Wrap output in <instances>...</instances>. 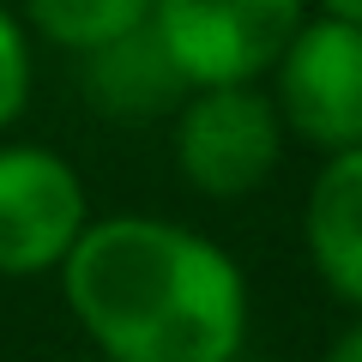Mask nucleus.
<instances>
[{"label":"nucleus","mask_w":362,"mask_h":362,"mask_svg":"<svg viewBox=\"0 0 362 362\" xmlns=\"http://www.w3.org/2000/svg\"><path fill=\"white\" fill-rule=\"evenodd\" d=\"M54 278L103 362H235L247 344L242 266L175 218H90Z\"/></svg>","instance_id":"f257e3e1"},{"label":"nucleus","mask_w":362,"mask_h":362,"mask_svg":"<svg viewBox=\"0 0 362 362\" xmlns=\"http://www.w3.org/2000/svg\"><path fill=\"white\" fill-rule=\"evenodd\" d=\"M169 121H175L169 127L175 169L206 199L259 194L290 139L284 121H278V103H272V90H259V78L254 85H194Z\"/></svg>","instance_id":"f03ea898"},{"label":"nucleus","mask_w":362,"mask_h":362,"mask_svg":"<svg viewBox=\"0 0 362 362\" xmlns=\"http://www.w3.org/2000/svg\"><path fill=\"white\" fill-rule=\"evenodd\" d=\"M272 103L290 139L314 151L362 145V25L338 13H308L284 54L272 61Z\"/></svg>","instance_id":"7ed1b4c3"},{"label":"nucleus","mask_w":362,"mask_h":362,"mask_svg":"<svg viewBox=\"0 0 362 362\" xmlns=\"http://www.w3.org/2000/svg\"><path fill=\"white\" fill-rule=\"evenodd\" d=\"M308 0H151V30L187 85H254L272 73Z\"/></svg>","instance_id":"20e7f679"},{"label":"nucleus","mask_w":362,"mask_h":362,"mask_svg":"<svg viewBox=\"0 0 362 362\" xmlns=\"http://www.w3.org/2000/svg\"><path fill=\"white\" fill-rule=\"evenodd\" d=\"M90 223L78 169L49 145H0V278H49Z\"/></svg>","instance_id":"39448f33"},{"label":"nucleus","mask_w":362,"mask_h":362,"mask_svg":"<svg viewBox=\"0 0 362 362\" xmlns=\"http://www.w3.org/2000/svg\"><path fill=\"white\" fill-rule=\"evenodd\" d=\"M302 247L308 266L344 308L362 314V145L332 151L320 163L302 206Z\"/></svg>","instance_id":"423d86ee"},{"label":"nucleus","mask_w":362,"mask_h":362,"mask_svg":"<svg viewBox=\"0 0 362 362\" xmlns=\"http://www.w3.org/2000/svg\"><path fill=\"white\" fill-rule=\"evenodd\" d=\"M85 61V97L97 115L109 121H157V115H175V103L187 97V78H181V66L169 61V49L157 42L151 18L133 30H121V37L97 42V49L78 54Z\"/></svg>","instance_id":"0eeeda50"},{"label":"nucleus","mask_w":362,"mask_h":362,"mask_svg":"<svg viewBox=\"0 0 362 362\" xmlns=\"http://www.w3.org/2000/svg\"><path fill=\"white\" fill-rule=\"evenodd\" d=\"M145 18H151V0H25V25L66 54H85Z\"/></svg>","instance_id":"6e6552de"},{"label":"nucleus","mask_w":362,"mask_h":362,"mask_svg":"<svg viewBox=\"0 0 362 362\" xmlns=\"http://www.w3.org/2000/svg\"><path fill=\"white\" fill-rule=\"evenodd\" d=\"M30 85H37V73H30V30L18 13L0 6V133L30 109Z\"/></svg>","instance_id":"1a4fd4ad"},{"label":"nucleus","mask_w":362,"mask_h":362,"mask_svg":"<svg viewBox=\"0 0 362 362\" xmlns=\"http://www.w3.org/2000/svg\"><path fill=\"white\" fill-rule=\"evenodd\" d=\"M320 362H362V314L332 338V344H326V356H320Z\"/></svg>","instance_id":"9d476101"},{"label":"nucleus","mask_w":362,"mask_h":362,"mask_svg":"<svg viewBox=\"0 0 362 362\" xmlns=\"http://www.w3.org/2000/svg\"><path fill=\"white\" fill-rule=\"evenodd\" d=\"M314 6H320V13H338V18H356V25H362V0H314Z\"/></svg>","instance_id":"9b49d317"}]
</instances>
